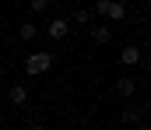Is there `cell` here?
I'll use <instances>...</instances> for the list:
<instances>
[{
  "label": "cell",
  "instance_id": "obj_1",
  "mask_svg": "<svg viewBox=\"0 0 151 130\" xmlns=\"http://www.w3.org/2000/svg\"><path fill=\"white\" fill-rule=\"evenodd\" d=\"M49 67H53V53H49V49H42V53H32V56L25 60V74H32V78L46 74Z\"/></svg>",
  "mask_w": 151,
  "mask_h": 130
},
{
  "label": "cell",
  "instance_id": "obj_2",
  "mask_svg": "<svg viewBox=\"0 0 151 130\" xmlns=\"http://www.w3.org/2000/svg\"><path fill=\"white\" fill-rule=\"evenodd\" d=\"M95 14H106V18H113V21H123V18H127V7H123V4H113V0H99V4H95Z\"/></svg>",
  "mask_w": 151,
  "mask_h": 130
},
{
  "label": "cell",
  "instance_id": "obj_3",
  "mask_svg": "<svg viewBox=\"0 0 151 130\" xmlns=\"http://www.w3.org/2000/svg\"><path fill=\"white\" fill-rule=\"evenodd\" d=\"M144 56H141V46H123V53H119V63L123 67H137Z\"/></svg>",
  "mask_w": 151,
  "mask_h": 130
},
{
  "label": "cell",
  "instance_id": "obj_4",
  "mask_svg": "<svg viewBox=\"0 0 151 130\" xmlns=\"http://www.w3.org/2000/svg\"><path fill=\"white\" fill-rule=\"evenodd\" d=\"M7 98H11V106L25 109V106H28V88H25V85H11V91H7Z\"/></svg>",
  "mask_w": 151,
  "mask_h": 130
},
{
  "label": "cell",
  "instance_id": "obj_5",
  "mask_svg": "<svg viewBox=\"0 0 151 130\" xmlns=\"http://www.w3.org/2000/svg\"><path fill=\"white\" fill-rule=\"evenodd\" d=\"M46 32H49V35H53V39H63V35H67V32H70V25H67V21H63V18H53V21H49V25H46Z\"/></svg>",
  "mask_w": 151,
  "mask_h": 130
},
{
  "label": "cell",
  "instance_id": "obj_6",
  "mask_svg": "<svg viewBox=\"0 0 151 130\" xmlns=\"http://www.w3.org/2000/svg\"><path fill=\"white\" fill-rule=\"evenodd\" d=\"M116 91H119V95H123V98H130V95H134V91H137V81H134V78H130V74H123V78H119V81H116Z\"/></svg>",
  "mask_w": 151,
  "mask_h": 130
},
{
  "label": "cell",
  "instance_id": "obj_7",
  "mask_svg": "<svg viewBox=\"0 0 151 130\" xmlns=\"http://www.w3.org/2000/svg\"><path fill=\"white\" fill-rule=\"evenodd\" d=\"M141 113H144V109H134V106H127V109L119 113V120H123V123H141Z\"/></svg>",
  "mask_w": 151,
  "mask_h": 130
},
{
  "label": "cell",
  "instance_id": "obj_8",
  "mask_svg": "<svg viewBox=\"0 0 151 130\" xmlns=\"http://www.w3.org/2000/svg\"><path fill=\"white\" fill-rule=\"evenodd\" d=\"M91 39H95L99 46H106L109 39H113V32H109V28H102V25H95V28H91Z\"/></svg>",
  "mask_w": 151,
  "mask_h": 130
},
{
  "label": "cell",
  "instance_id": "obj_9",
  "mask_svg": "<svg viewBox=\"0 0 151 130\" xmlns=\"http://www.w3.org/2000/svg\"><path fill=\"white\" fill-rule=\"evenodd\" d=\"M18 35H21L25 42H28V39H35V35H39V28H35V25H32V21H25V25L18 28Z\"/></svg>",
  "mask_w": 151,
  "mask_h": 130
},
{
  "label": "cell",
  "instance_id": "obj_10",
  "mask_svg": "<svg viewBox=\"0 0 151 130\" xmlns=\"http://www.w3.org/2000/svg\"><path fill=\"white\" fill-rule=\"evenodd\" d=\"M46 4H49V0H32V14H42V11H46Z\"/></svg>",
  "mask_w": 151,
  "mask_h": 130
},
{
  "label": "cell",
  "instance_id": "obj_11",
  "mask_svg": "<svg viewBox=\"0 0 151 130\" xmlns=\"http://www.w3.org/2000/svg\"><path fill=\"white\" fill-rule=\"evenodd\" d=\"M74 21H81V25H84V21H91V11H77V14H74Z\"/></svg>",
  "mask_w": 151,
  "mask_h": 130
},
{
  "label": "cell",
  "instance_id": "obj_12",
  "mask_svg": "<svg viewBox=\"0 0 151 130\" xmlns=\"http://www.w3.org/2000/svg\"><path fill=\"white\" fill-rule=\"evenodd\" d=\"M137 130H148V123H137Z\"/></svg>",
  "mask_w": 151,
  "mask_h": 130
},
{
  "label": "cell",
  "instance_id": "obj_13",
  "mask_svg": "<svg viewBox=\"0 0 151 130\" xmlns=\"http://www.w3.org/2000/svg\"><path fill=\"white\" fill-rule=\"evenodd\" d=\"M28 130H46V127H39V123H35V127H28Z\"/></svg>",
  "mask_w": 151,
  "mask_h": 130
}]
</instances>
